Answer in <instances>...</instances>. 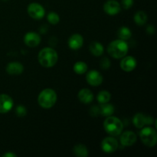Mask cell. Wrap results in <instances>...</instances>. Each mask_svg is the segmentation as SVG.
<instances>
[{"label":"cell","mask_w":157,"mask_h":157,"mask_svg":"<svg viewBox=\"0 0 157 157\" xmlns=\"http://www.w3.org/2000/svg\"><path fill=\"white\" fill-rule=\"evenodd\" d=\"M74 153L76 156L79 157H87L88 156V151L87 149L84 144H77L74 147Z\"/></svg>","instance_id":"19"},{"label":"cell","mask_w":157,"mask_h":157,"mask_svg":"<svg viewBox=\"0 0 157 157\" xmlns=\"http://www.w3.org/2000/svg\"><path fill=\"white\" fill-rule=\"evenodd\" d=\"M117 35L121 40H127L131 37V31L127 27H121L117 32Z\"/></svg>","instance_id":"23"},{"label":"cell","mask_w":157,"mask_h":157,"mask_svg":"<svg viewBox=\"0 0 157 157\" xmlns=\"http://www.w3.org/2000/svg\"><path fill=\"white\" fill-rule=\"evenodd\" d=\"M110 67V61L108 58H104L101 61V68L104 69V70H107L109 67Z\"/></svg>","instance_id":"27"},{"label":"cell","mask_w":157,"mask_h":157,"mask_svg":"<svg viewBox=\"0 0 157 157\" xmlns=\"http://www.w3.org/2000/svg\"><path fill=\"white\" fill-rule=\"evenodd\" d=\"M3 157H15L17 156L16 154H14V153H6V154H4L2 156Z\"/></svg>","instance_id":"31"},{"label":"cell","mask_w":157,"mask_h":157,"mask_svg":"<svg viewBox=\"0 0 157 157\" xmlns=\"http://www.w3.org/2000/svg\"><path fill=\"white\" fill-rule=\"evenodd\" d=\"M133 5V0H122V6L124 9H129Z\"/></svg>","instance_id":"28"},{"label":"cell","mask_w":157,"mask_h":157,"mask_svg":"<svg viewBox=\"0 0 157 157\" xmlns=\"http://www.w3.org/2000/svg\"><path fill=\"white\" fill-rule=\"evenodd\" d=\"M104 10L108 15H117L121 12V5L116 0H108L104 4Z\"/></svg>","instance_id":"11"},{"label":"cell","mask_w":157,"mask_h":157,"mask_svg":"<svg viewBox=\"0 0 157 157\" xmlns=\"http://www.w3.org/2000/svg\"><path fill=\"white\" fill-rule=\"evenodd\" d=\"M48 21L52 25H56L59 22L60 18L59 15H58L55 12H50V13L48 15Z\"/></svg>","instance_id":"25"},{"label":"cell","mask_w":157,"mask_h":157,"mask_svg":"<svg viewBox=\"0 0 157 157\" xmlns=\"http://www.w3.org/2000/svg\"><path fill=\"white\" fill-rule=\"evenodd\" d=\"M118 147V143L113 137H106L101 143V148L103 151L107 153H113Z\"/></svg>","instance_id":"7"},{"label":"cell","mask_w":157,"mask_h":157,"mask_svg":"<svg viewBox=\"0 0 157 157\" xmlns=\"http://www.w3.org/2000/svg\"><path fill=\"white\" fill-rule=\"evenodd\" d=\"M56 101L57 94L52 89H44L38 95V104L44 109H49L53 107L56 103Z\"/></svg>","instance_id":"4"},{"label":"cell","mask_w":157,"mask_h":157,"mask_svg":"<svg viewBox=\"0 0 157 157\" xmlns=\"http://www.w3.org/2000/svg\"><path fill=\"white\" fill-rule=\"evenodd\" d=\"M147 32L149 35H153L155 33V28L153 27V25L147 26Z\"/></svg>","instance_id":"30"},{"label":"cell","mask_w":157,"mask_h":157,"mask_svg":"<svg viewBox=\"0 0 157 157\" xmlns=\"http://www.w3.org/2000/svg\"><path fill=\"white\" fill-rule=\"evenodd\" d=\"M13 107V101L7 94H0V113H8Z\"/></svg>","instance_id":"10"},{"label":"cell","mask_w":157,"mask_h":157,"mask_svg":"<svg viewBox=\"0 0 157 157\" xmlns=\"http://www.w3.org/2000/svg\"><path fill=\"white\" fill-rule=\"evenodd\" d=\"M90 114L92 117H98L100 114V107L94 106L90 110Z\"/></svg>","instance_id":"29"},{"label":"cell","mask_w":157,"mask_h":157,"mask_svg":"<svg viewBox=\"0 0 157 157\" xmlns=\"http://www.w3.org/2000/svg\"><path fill=\"white\" fill-rule=\"evenodd\" d=\"M134 21L138 25H144L147 21V15L143 11H139L134 15Z\"/></svg>","instance_id":"21"},{"label":"cell","mask_w":157,"mask_h":157,"mask_svg":"<svg viewBox=\"0 0 157 157\" xmlns=\"http://www.w3.org/2000/svg\"><path fill=\"white\" fill-rule=\"evenodd\" d=\"M28 13L35 19H41L44 16V9L42 6L36 2H32L28 6Z\"/></svg>","instance_id":"6"},{"label":"cell","mask_w":157,"mask_h":157,"mask_svg":"<svg viewBox=\"0 0 157 157\" xmlns=\"http://www.w3.org/2000/svg\"><path fill=\"white\" fill-rule=\"evenodd\" d=\"M24 41L29 47L34 48L38 46L41 42V37L35 32H28L24 38Z\"/></svg>","instance_id":"13"},{"label":"cell","mask_w":157,"mask_h":157,"mask_svg":"<svg viewBox=\"0 0 157 157\" xmlns=\"http://www.w3.org/2000/svg\"><path fill=\"white\" fill-rule=\"evenodd\" d=\"M83 43H84L83 37L79 34H74L68 39L69 48L73 50H78L81 48L83 45Z\"/></svg>","instance_id":"15"},{"label":"cell","mask_w":157,"mask_h":157,"mask_svg":"<svg viewBox=\"0 0 157 157\" xmlns=\"http://www.w3.org/2000/svg\"><path fill=\"white\" fill-rule=\"evenodd\" d=\"M38 61L44 67H52L58 61V54L52 48H45L40 51L38 54Z\"/></svg>","instance_id":"1"},{"label":"cell","mask_w":157,"mask_h":157,"mask_svg":"<svg viewBox=\"0 0 157 157\" xmlns=\"http://www.w3.org/2000/svg\"><path fill=\"white\" fill-rule=\"evenodd\" d=\"M15 113L18 117H25L27 113V110H26L25 107H24L23 105H18V107L15 109Z\"/></svg>","instance_id":"26"},{"label":"cell","mask_w":157,"mask_h":157,"mask_svg":"<svg viewBox=\"0 0 157 157\" xmlns=\"http://www.w3.org/2000/svg\"><path fill=\"white\" fill-rule=\"evenodd\" d=\"M133 122L136 128H142L145 124H152L153 122V117L146 116L144 113H138L133 118Z\"/></svg>","instance_id":"8"},{"label":"cell","mask_w":157,"mask_h":157,"mask_svg":"<svg viewBox=\"0 0 157 157\" xmlns=\"http://www.w3.org/2000/svg\"><path fill=\"white\" fill-rule=\"evenodd\" d=\"M140 139L147 147H154L157 141L156 131L152 127H145L140 132Z\"/></svg>","instance_id":"5"},{"label":"cell","mask_w":157,"mask_h":157,"mask_svg":"<svg viewBox=\"0 0 157 157\" xmlns=\"http://www.w3.org/2000/svg\"><path fill=\"white\" fill-rule=\"evenodd\" d=\"M104 127L105 131L110 136H116L121 133L123 130V123L116 117H107L104 121Z\"/></svg>","instance_id":"3"},{"label":"cell","mask_w":157,"mask_h":157,"mask_svg":"<svg viewBox=\"0 0 157 157\" xmlns=\"http://www.w3.org/2000/svg\"><path fill=\"white\" fill-rule=\"evenodd\" d=\"M80 101L83 104H88L91 103L94 100V94L89 89H81L78 95Z\"/></svg>","instance_id":"16"},{"label":"cell","mask_w":157,"mask_h":157,"mask_svg":"<svg viewBox=\"0 0 157 157\" xmlns=\"http://www.w3.org/2000/svg\"><path fill=\"white\" fill-rule=\"evenodd\" d=\"M2 1H7V0H2Z\"/></svg>","instance_id":"32"},{"label":"cell","mask_w":157,"mask_h":157,"mask_svg":"<svg viewBox=\"0 0 157 157\" xmlns=\"http://www.w3.org/2000/svg\"><path fill=\"white\" fill-rule=\"evenodd\" d=\"M86 79H87V83H88L90 85L94 86V87H97V86L101 85L103 82V76L101 75L100 72H98V71L95 70L90 71L87 74Z\"/></svg>","instance_id":"9"},{"label":"cell","mask_w":157,"mask_h":157,"mask_svg":"<svg viewBox=\"0 0 157 157\" xmlns=\"http://www.w3.org/2000/svg\"><path fill=\"white\" fill-rule=\"evenodd\" d=\"M136 67V61L133 57L127 56L123 58L121 61V67L126 72H130Z\"/></svg>","instance_id":"12"},{"label":"cell","mask_w":157,"mask_h":157,"mask_svg":"<svg viewBox=\"0 0 157 157\" xmlns=\"http://www.w3.org/2000/svg\"><path fill=\"white\" fill-rule=\"evenodd\" d=\"M114 112V108L113 105L110 104H102V105L100 107V114H101L104 117H109L111 116Z\"/></svg>","instance_id":"20"},{"label":"cell","mask_w":157,"mask_h":157,"mask_svg":"<svg viewBox=\"0 0 157 157\" xmlns=\"http://www.w3.org/2000/svg\"><path fill=\"white\" fill-rule=\"evenodd\" d=\"M24 71V67L19 62L9 63L6 67V71L8 74L12 75H18L21 74Z\"/></svg>","instance_id":"17"},{"label":"cell","mask_w":157,"mask_h":157,"mask_svg":"<svg viewBox=\"0 0 157 157\" xmlns=\"http://www.w3.org/2000/svg\"><path fill=\"white\" fill-rule=\"evenodd\" d=\"M87 71V65L85 62L78 61L74 65V71L78 75H83Z\"/></svg>","instance_id":"22"},{"label":"cell","mask_w":157,"mask_h":157,"mask_svg":"<svg viewBox=\"0 0 157 157\" xmlns=\"http://www.w3.org/2000/svg\"><path fill=\"white\" fill-rule=\"evenodd\" d=\"M89 49L92 55L94 56H101L104 53V47L98 41H92L89 46Z\"/></svg>","instance_id":"18"},{"label":"cell","mask_w":157,"mask_h":157,"mask_svg":"<svg viewBox=\"0 0 157 157\" xmlns=\"http://www.w3.org/2000/svg\"><path fill=\"white\" fill-rule=\"evenodd\" d=\"M109 55L114 58H121L128 52V44L124 40L118 39L112 41L107 47Z\"/></svg>","instance_id":"2"},{"label":"cell","mask_w":157,"mask_h":157,"mask_svg":"<svg viewBox=\"0 0 157 157\" xmlns=\"http://www.w3.org/2000/svg\"><path fill=\"white\" fill-rule=\"evenodd\" d=\"M110 94L108 91H106V90H102V91L100 92L98 95V102L101 103V104H105V103H108L110 101Z\"/></svg>","instance_id":"24"},{"label":"cell","mask_w":157,"mask_h":157,"mask_svg":"<svg viewBox=\"0 0 157 157\" xmlns=\"http://www.w3.org/2000/svg\"><path fill=\"white\" fill-rule=\"evenodd\" d=\"M136 141V136L133 132L125 131L121 136V143L124 147L133 146Z\"/></svg>","instance_id":"14"}]
</instances>
